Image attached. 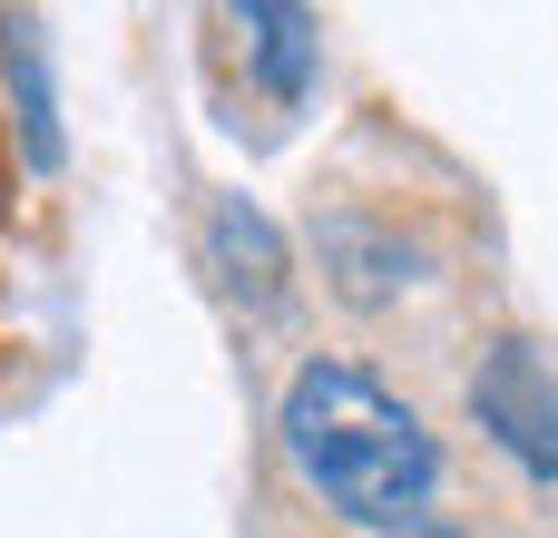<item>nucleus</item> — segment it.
<instances>
[{"label": "nucleus", "mask_w": 558, "mask_h": 538, "mask_svg": "<svg viewBox=\"0 0 558 538\" xmlns=\"http://www.w3.org/2000/svg\"><path fill=\"white\" fill-rule=\"evenodd\" d=\"M235 29H245V49H255V69H265V88H275V98H304V88H314L324 39H314V20H304V10L255 0V10H235Z\"/></svg>", "instance_id": "20e7f679"}, {"label": "nucleus", "mask_w": 558, "mask_h": 538, "mask_svg": "<svg viewBox=\"0 0 558 538\" xmlns=\"http://www.w3.org/2000/svg\"><path fill=\"white\" fill-rule=\"evenodd\" d=\"M0 69L20 78V137H29V167H59V108H49V49H39V20H0Z\"/></svg>", "instance_id": "423d86ee"}, {"label": "nucleus", "mask_w": 558, "mask_h": 538, "mask_svg": "<svg viewBox=\"0 0 558 538\" xmlns=\"http://www.w3.org/2000/svg\"><path fill=\"white\" fill-rule=\"evenodd\" d=\"M471 412L530 480H558V363L539 343H490L481 382H471Z\"/></svg>", "instance_id": "f03ea898"}, {"label": "nucleus", "mask_w": 558, "mask_h": 538, "mask_svg": "<svg viewBox=\"0 0 558 538\" xmlns=\"http://www.w3.org/2000/svg\"><path fill=\"white\" fill-rule=\"evenodd\" d=\"M206 255H216V274H226V294L245 304V314H275L284 304V235L245 206V196H226L216 206V225H206Z\"/></svg>", "instance_id": "7ed1b4c3"}, {"label": "nucleus", "mask_w": 558, "mask_h": 538, "mask_svg": "<svg viewBox=\"0 0 558 538\" xmlns=\"http://www.w3.org/2000/svg\"><path fill=\"white\" fill-rule=\"evenodd\" d=\"M324 265L343 274L353 304H383L392 284H412V245L383 235V225H363V216H333V225H324Z\"/></svg>", "instance_id": "39448f33"}, {"label": "nucleus", "mask_w": 558, "mask_h": 538, "mask_svg": "<svg viewBox=\"0 0 558 538\" xmlns=\"http://www.w3.org/2000/svg\"><path fill=\"white\" fill-rule=\"evenodd\" d=\"M284 451L353 529H412L441 490V451L363 363H304L284 392Z\"/></svg>", "instance_id": "f257e3e1"}, {"label": "nucleus", "mask_w": 558, "mask_h": 538, "mask_svg": "<svg viewBox=\"0 0 558 538\" xmlns=\"http://www.w3.org/2000/svg\"><path fill=\"white\" fill-rule=\"evenodd\" d=\"M392 538H451V529H441V519H412V529H392Z\"/></svg>", "instance_id": "0eeeda50"}]
</instances>
